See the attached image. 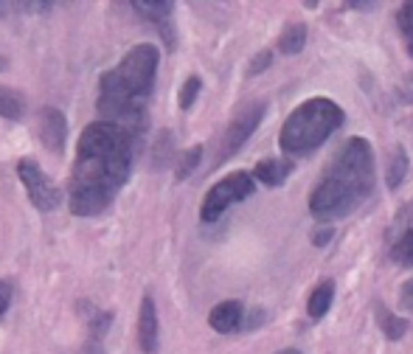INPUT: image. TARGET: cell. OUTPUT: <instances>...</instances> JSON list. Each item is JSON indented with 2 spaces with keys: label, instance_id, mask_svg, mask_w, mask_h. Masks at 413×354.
Listing matches in <instances>:
<instances>
[{
  "label": "cell",
  "instance_id": "9a60e30c",
  "mask_svg": "<svg viewBox=\"0 0 413 354\" xmlns=\"http://www.w3.org/2000/svg\"><path fill=\"white\" fill-rule=\"evenodd\" d=\"M407 169H410L407 152H405L402 147H396V150H394V155H391V161H388V172H385V183H388V188H391V191L402 186V180L407 177Z\"/></svg>",
  "mask_w": 413,
  "mask_h": 354
},
{
  "label": "cell",
  "instance_id": "277c9868",
  "mask_svg": "<svg viewBox=\"0 0 413 354\" xmlns=\"http://www.w3.org/2000/svg\"><path fill=\"white\" fill-rule=\"evenodd\" d=\"M343 107L326 96H315V99H307L301 107H295L284 127H282V135H279V147L284 150V155L290 158H304L309 152H315L321 144L343 127Z\"/></svg>",
  "mask_w": 413,
  "mask_h": 354
},
{
  "label": "cell",
  "instance_id": "484cf974",
  "mask_svg": "<svg viewBox=\"0 0 413 354\" xmlns=\"http://www.w3.org/2000/svg\"><path fill=\"white\" fill-rule=\"evenodd\" d=\"M9 301H12V284L0 278V315H3V312L9 309Z\"/></svg>",
  "mask_w": 413,
  "mask_h": 354
},
{
  "label": "cell",
  "instance_id": "83f0119b",
  "mask_svg": "<svg viewBox=\"0 0 413 354\" xmlns=\"http://www.w3.org/2000/svg\"><path fill=\"white\" fill-rule=\"evenodd\" d=\"M82 354H104V348H102V340H90V337H88V343H85Z\"/></svg>",
  "mask_w": 413,
  "mask_h": 354
},
{
  "label": "cell",
  "instance_id": "4fadbf2b",
  "mask_svg": "<svg viewBox=\"0 0 413 354\" xmlns=\"http://www.w3.org/2000/svg\"><path fill=\"white\" fill-rule=\"evenodd\" d=\"M332 301H334V281L326 278V281H321V284L312 290V296H309V304H307L309 318H312V321H321V318L329 312Z\"/></svg>",
  "mask_w": 413,
  "mask_h": 354
},
{
  "label": "cell",
  "instance_id": "4316f807",
  "mask_svg": "<svg viewBox=\"0 0 413 354\" xmlns=\"http://www.w3.org/2000/svg\"><path fill=\"white\" fill-rule=\"evenodd\" d=\"M334 236V231L332 228H323V231H315V236H312V242L318 245V248H323V245H329V239Z\"/></svg>",
  "mask_w": 413,
  "mask_h": 354
},
{
  "label": "cell",
  "instance_id": "4dcf8cb0",
  "mask_svg": "<svg viewBox=\"0 0 413 354\" xmlns=\"http://www.w3.org/2000/svg\"><path fill=\"white\" fill-rule=\"evenodd\" d=\"M9 67V59L6 56H0V70H6Z\"/></svg>",
  "mask_w": 413,
  "mask_h": 354
},
{
  "label": "cell",
  "instance_id": "2e32d148",
  "mask_svg": "<svg viewBox=\"0 0 413 354\" xmlns=\"http://www.w3.org/2000/svg\"><path fill=\"white\" fill-rule=\"evenodd\" d=\"M23 113H26V99H23V93L0 85V115L9 118V121H17V118H23Z\"/></svg>",
  "mask_w": 413,
  "mask_h": 354
},
{
  "label": "cell",
  "instance_id": "9c48e42d",
  "mask_svg": "<svg viewBox=\"0 0 413 354\" xmlns=\"http://www.w3.org/2000/svg\"><path fill=\"white\" fill-rule=\"evenodd\" d=\"M132 9L141 15L144 20H149V23H155L158 26V31H161V37L166 40V45L169 48H175V31H172V3L169 0H132Z\"/></svg>",
  "mask_w": 413,
  "mask_h": 354
},
{
  "label": "cell",
  "instance_id": "8fae6325",
  "mask_svg": "<svg viewBox=\"0 0 413 354\" xmlns=\"http://www.w3.org/2000/svg\"><path fill=\"white\" fill-rule=\"evenodd\" d=\"M242 318H245V309H242L239 301H222V304H217V307L211 309L209 323H211L214 332L228 335V332H236V329L242 326Z\"/></svg>",
  "mask_w": 413,
  "mask_h": 354
},
{
  "label": "cell",
  "instance_id": "ac0fdd59",
  "mask_svg": "<svg viewBox=\"0 0 413 354\" xmlns=\"http://www.w3.org/2000/svg\"><path fill=\"white\" fill-rule=\"evenodd\" d=\"M391 256H394L399 264H405V267H413V231H405V234L399 236V242L394 245Z\"/></svg>",
  "mask_w": 413,
  "mask_h": 354
},
{
  "label": "cell",
  "instance_id": "6da1fadb",
  "mask_svg": "<svg viewBox=\"0 0 413 354\" xmlns=\"http://www.w3.org/2000/svg\"><path fill=\"white\" fill-rule=\"evenodd\" d=\"M138 147L141 135L110 121H96L82 132L71 177V211L76 217H93L113 202L129 177Z\"/></svg>",
  "mask_w": 413,
  "mask_h": 354
},
{
  "label": "cell",
  "instance_id": "f1b7e54d",
  "mask_svg": "<svg viewBox=\"0 0 413 354\" xmlns=\"http://www.w3.org/2000/svg\"><path fill=\"white\" fill-rule=\"evenodd\" d=\"M405 90H407V99L413 102V77H407V82H405Z\"/></svg>",
  "mask_w": 413,
  "mask_h": 354
},
{
  "label": "cell",
  "instance_id": "7c38bea8",
  "mask_svg": "<svg viewBox=\"0 0 413 354\" xmlns=\"http://www.w3.org/2000/svg\"><path fill=\"white\" fill-rule=\"evenodd\" d=\"M293 172V161L290 158H264L256 163L253 177L264 186H282Z\"/></svg>",
  "mask_w": 413,
  "mask_h": 354
},
{
  "label": "cell",
  "instance_id": "603a6c76",
  "mask_svg": "<svg viewBox=\"0 0 413 354\" xmlns=\"http://www.w3.org/2000/svg\"><path fill=\"white\" fill-rule=\"evenodd\" d=\"M270 65H273V51H261V54L248 65V74H250V77H259L261 70H267Z\"/></svg>",
  "mask_w": 413,
  "mask_h": 354
},
{
  "label": "cell",
  "instance_id": "3957f363",
  "mask_svg": "<svg viewBox=\"0 0 413 354\" xmlns=\"http://www.w3.org/2000/svg\"><path fill=\"white\" fill-rule=\"evenodd\" d=\"M374 191V150L366 138H349L334 158L323 180L309 194V211L318 220L349 217Z\"/></svg>",
  "mask_w": 413,
  "mask_h": 354
},
{
  "label": "cell",
  "instance_id": "5bb4252c",
  "mask_svg": "<svg viewBox=\"0 0 413 354\" xmlns=\"http://www.w3.org/2000/svg\"><path fill=\"white\" fill-rule=\"evenodd\" d=\"M304 45H307V26H304V23H290V26H284V31H282V37H279V51L287 54V56H293V54L304 51Z\"/></svg>",
  "mask_w": 413,
  "mask_h": 354
},
{
  "label": "cell",
  "instance_id": "1f68e13d",
  "mask_svg": "<svg viewBox=\"0 0 413 354\" xmlns=\"http://www.w3.org/2000/svg\"><path fill=\"white\" fill-rule=\"evenodd\" d=\"M410 54H413V40H410Z\"/></svg>",
  "mask_w": 413,
  "mask_h": 354
},
{
  "label": "cell",
  "instance_id": "ffe728a7",
  "mask_svg": "<svg viewBox=\"0 0 413 354\" xmlns=\"http://www.w3.org/2000/svg\"><path fill=\"white\" fill-rule=\"evenodd\" d=\"M200 161H202V147H191L188 152H183V158H180V163H177V172H175V177L177 180H186L197 166H200Z\"/></svg>",
  "mask_w": 413,
  "mask_h": 354
},
{
  "label": "cell",
  "instance_id": "cb8c5ba5",
  "mask_svg": "<svg viewBox=\"0 0 413 354\" xmlns=\"http://www.w3.org/2000/svg\"><path fill=\"white\" fill-rule=\"evenodd\" d=\"M396 23H399V29H402L405 34H413V0H410V3H405V6L399 9V15H396Z\"/></svg>",
  "mask_w": 413,
  "mask_h": 354
},
{
  "label": "cell",
  "instance_id": "52a82bcc",
  "mask_svg": "<svg viewBox=\"0 0 413 354\" xmlns=\"http://www.w3.org/2000/svg\"><path fill=\"white\" fill-rule=\"evenodd\" d=\"M17 177L23 180V186H26L29 200L34 202V208H40V211H54V208L62 202L59 188L54 186V180H51L34 161H20V163H17Z\"/></svg>",
  "mask_w": 413,
  "mask_h": 354
},
{
  "label": "cell",
  "instance_id": "7a4b0ae2",
  "mask_svg": "<svg viewBox=\"0 0 413 354\" xmlns=\"http://www.w3.org/2000/svg\"><path fill=\"white\" fill-rule=\"evenodd\" d=\"M161 54L155 45L141 42L127 51V56L102 77L99 113L135 135H144L147 124V99L155 85Z\"/></svg>",
  "mask_w": 413,
  "mask_h": 354
},
{
  "label": "cell",
  "instance_id": "e0dca14e",
  "mask_svg": "<svg viewBox=\"0 0 413 354\" xmlns=\"http://www.w3.org/2000/svg\"><path fill=\"white\" fill-rule=\"evenodd\" d=\"M377 321H380V329H382V335H385L388 340L405 337V332H407V326H410L405 318H396V315L388 312L382 304H377Z\"/></svg>",
  "mask_w": 413,
  "mask_h": 354
},
{
  "label": "cell",
  "instance_id": "d4e9b609",
  "mask_svg": "<svg viewBox=\"0 0 413 354\" xmlns=\"http://www.w3.org/2000/svg\"><path fill=\"white\" fill-rule=\"evenodd\" d=\"M399 307H402L405 312H410V315H413V278H410V281H405L402 290H399Z\"/></svg>",
  "mask_w": 413,
  "mask_h": 354
},
{
  "label": "cell",
  "instance_id": "f546056e",
  "mask_svg": "<svg viewBox=\"0 0 413 354\" xmlns=\"http://www.w3.org/2000/svg\"><path fill=\"white\" fill-rule=\"evenodd\" d=\"M275 354H301L298 348H282V351H275Z\"/></svg>",
  "mask_w": 413,
  "mask_h": 354
},
{
  "label": "cell",
  "instance_id": "30bf717a",
  "mask_svg": "<svg viewBox=\"0 0 413 354\" xmlns=\"http://www.w3.org/2000/svg\"><path fill=\"white\" fill-rule=\"evenodd\" d=\"M138 343H141V351L147 354L158 348V309L152 296H144L141 312H138Z\"/></svg>",
  "mask_w": 413,
  "mask_h": 354
},
{
  "label": "cell",
  "instance_id": "8992f818",
  "mask_svg": "<svg viewBox=\"0 0 413 354\" xmlns=\"http://www.w3.org/2000/svg\"><path fill=\"white\" fill-rule=\"evenodd\" d=\"M264 104L259 102V104H250V107H245L234 121H231V127L225 129V138H222V144H220V155H217V166L220 163H225L228 158H234L245 144H248V138L256 132V127L261 124V118H264Z\"/></svg>",
  "mask_w": 413,
  "mask_h": 354
},
{
  "label": "cell",
  "instance_id": "7402d4cb",
  "mask_svg": "<svg viewBox=\"0 0 413 354\" xmlns=\"http://www.w3.org/2000/svg\"><path fill=\"white\" fill-rule=\"evenodd\" d=\"M155 166H166V155L172 152V132H161L158 135V147H155Z\"/></svg>",
  "mask_w": 413,
  "mask_h": 354
},
{
  "label": "cell",
  "instance_id": "ba28073f",
  "mask_svg": "<svg viewBox=\"0 0 413 354\" xmlns=\"http://www.w3.org/2000/svg\"><path fill=\"white\" fill-rule=\"evenodd\" d=\"M37 132H40V140L51 150V152H62L65 147V135H67V121L62 115V110L56 107H42L40 115H37Z\"/></svg>",
  "mask_w": 413,
  "mask_h": 354
},
{
  "label": "cell",
  "instance_id": "44dd1931",
  "mask_svg": "<svg viewBox=\"0 0 413 354\" xmlns=\"http://www.w3.org/2000/svg\"><path fill=\"white\" fill-rule=\"evenodd\" d=\"M110 321H113V312H99L93 321H90V340H102L104 335H107V329H110Z\"/></svg>",
  "mask_w": 413,
  "mask_h": 354
},
{
  "label": "cell",
  "instance_id": "5b68a950",
  "mask_svg": "<svg viewBox=\"0 0 413 354\" xmlns=\"http://www.w3.org/2000/svg\"><path fill=\"white\" fill-rule=\"evenodd\" d=\"M250 194H253V175L234 172V175L222 177L220 183H214L209 188V194H205V200H202V208H200V217L205 223H214V220H220L225 214L234 202H242Z\"/></svg>",
  "mask_w": 413,
  "mask_h": 354
},
{
  "label": "cell",
  "instance_id": "d6986e66",
  "mask_svg": "<svg viewBox=\"0 0 413 354\" xmlns=\"http://www.w3.org/2000/svg\"><path fill=\"white\" fill-rule=\"evenodd\" d=\"M200 90H202V79H200V77H188V79L183 82V88H180V96H177L180 110H191V104L197 102Z\"/></svg>",
  "mask_w": 413,
  "mask_h": 354
}]
</instances>
